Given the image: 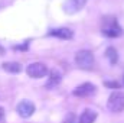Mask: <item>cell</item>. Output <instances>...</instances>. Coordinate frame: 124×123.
I'll return each instance as SVG.
<instances>
[{
	"label": "cell",
	"mask_w": 124,
	"mask_h": 123,
	"mask_svg": "<svg viewBox=\"0 0 124 123\" xmlns=\"http://www.w3.org/2000/svg\"><path fill=\"white\" fill-rule=\"evenodd\" d=\"M26 72L31 78H42L45 77L49 71H48V67L42 62H32L28 65L26 68Z\"/></svg>",
	"instance_id": "obj_4"
},
{
	"label": "cell",
	"mask_w": 124,
	"mask_h": 123,
	"mask_svg": "<svg viewBox=\"0 0 124 123\" xmlns=\"http://www.w3.org/2000/svg\"><path fill=\"white\" fill-rule=\"evenodd\" d=\"M107 107L111 113H121L124 110V93L113 91L107 100Z\"/></svg>",
	"instance_id": "obj_2"
},
{
	"label": "cell",
	"mask_w": 124,
	"mask_h": 123,
	"mask_svg": "<svg viewBox=\"0 0 124 123\" xmlns=\"http://www.w3.org/2000/svg\"><path fill=\"white\" fill-rule=\"evenodd\" d=\"M123 84H124V77H123Z\"/></svg>",
	"instance_id": "obj_16"
},
{
	"label": "cell",
	"mask_w": 124,
	"mask_h": 123,
	"mask_svg": "<svg viewBox=\"0 0 124 123\" xmlns=\"http://www.w3.org/2000/svg\"><path fill=\"white\" fill-rule=\"evenodd\" d=\"M95 90H97V87L94 84H91V83H82V84H79L72 91V94L77 96V97H90V96H93L95 93Z\"/></svg>",
	"instance_id": "obj_7"
},
{
	"label": "cell",
	"mask_w": 124,
	"mask_h": 123,
	"mask_svg": "<svg viewBox=\"0 0 124 123\" xmlns=\"http://www.w3.org/2000/svg\"><path fill=\"white\" fill-rule=\"evenodd\" d=\"M75 62L79 68L82 70H93L94 67V55L91 51H87V49H82V51H78L77 55H75Z\"/></svg>",
	"instance_id": "obj_3"
},
{
	"label": "cell",
	"mask_w": 124,
	"mask_h": 123,
	"mask_svg": "<svg viewBox=\"0 0 124 123\" xmlns=\"http://www.w3.org/2000/svg\"><path fill=\"white\" fill-rule=\"evenodd\" d=\"M61 77H62V74L59 72V71H56V70L51 71V74H49V78H48V81H46L45 87H46V88H54L55 86H58V84H59V81H61Z\"/></svg>",
	"instance_id": "obj_9"
},
{
	"label": "cell",
	"mask_w": 124,
	"mask_h": 123,
	"mask_svg": "<svg viewBox=\"0 0 124 123\" xmlns=\"http://www.w3.org/2000/svg\"><path fill=\"white\" fill-rule=\"evenodd\" d=\"M88 0H65L63 3V10L68 15H74L78 13L79 10H82V7L87 4Z\"/></svg>",
	"instance_id": "obj_6"
},
{
	"label": "cell",
	"mask_w": 124,
	"mask_h": 123,
	"mask_svg": "<svg viewBox=\"0 0 124 123\" xmlns=\"http://www.w3.org/2000/svg\"><path fill=\"white\" fill-rule=\"evenodd\" d=\"M49 36H55V38H59V39H72L74 38V32L68 28H58V29H52V31L48 33Z\"/></svg>",
	"instance_id": "obj_8"
},
{
	"label": "cell",
	"mask_w": 124,
	"mask_h": 123,
	"mask_svg": "<svg viewBox=\"0 0 124 123\" xmlns=\"http://www.w3.org/2000/svg\"><path fill=\"white\" fill-rule=\"evenodd\" d=\"M95 119H97V113L91 109H85L78 120H79V123H94Z\"/></svg>",
	"instance_id": "obj_10"
},
{
	"label": "cell",
	"mask_w": 124,
	"mask_h": 123,
	"mask_svg": "<svg viewBox=\"0 0 124 123\" xmlns=\"http://www.w3.org/2000/svg\"><path fill=\"white\" fill-rule=\"evenodd\" d=\"M63 123H79V120H77V117H75V114H72V113H69L66 117H65V120Z\"/></svg>",
	"instance_id": "obj_13"
},
{
	"label": "cell",
	"mask_w": 124,
	"mask_h": 123,
	"mask_svg": "<svg viewBox=\"0 0 124 123\" xmlns=\"http://www.w3.org/2000/svg\"><path fill=\"white\" fill-rule=\"evenodd\" d=\"M101 32L107 38H118V36L123 35V29L118 25V22H117L116 18H104Z\"/></svg>",
	"instance_id": "obj_1"
},
{
	"label": "cell",
	"mask_w": 124,
	"mask_h": 123,
	"mask_svg": "<svg viewBox=\"0 0 124 123\" xmlns=\"http://www.w3.org/2000/svg\"><path fill=\"white\" fill-rule=\"evenodd\" d=\"M16 110H17V113H19V116H20V117L28 119V117H31L32 114L35 113L36 107H35V104L32 103L31 100H22V101L17 104Z\"/></svg>",
	"instance_id": "obj_5"
},
{
	"label": "cell",
	"mask_w": 124,
	"mask_h": 123,
	"mask_svg": "<svg viewBox=\"0 0 124 123\" xmlns=\"http://www.w3.org/2000/svg\"><path fill=\"white\" fill-rule=\"evenodd\" d=\"M3 117H4V109H3V107H0V122L3 120Z\"/></svg>",
	"instance_id": "obj_15"
},
{
	"label": "cell",
	"mask_w": 124,
	"mask_h": 123,
	"mask_svg": "<svg viewBox=\"0 0 124 123\" xmlns=\"http://www.w3.org/2000/svg\"><path fill=\"white\" fill-rule=\"evenodd\" d=\"M1 68H3L4 71L10 72V74H19V72L22 71V65H20L19 62H4V64L1 65Z\"/></svg>",
	"instance_id": "obj_11"
},
{
	"label": "cell",
	"mask_w": 124,
	"mask_h": 123,
	"mask_svg": "<svg viewBox=\"0 0 124 123\" xmlns=\"http://www.w3.org/2000/svg\"><path fill=\"white\" fill-rule=\"evenodd\" d=\"M105 55H107V58L110 60V62L114 65L117 60H118V54H117V49L114 48V46H108L107 48V51H105Z\"/></svg>",
	"instance_id": "obj_12"
},
{
	"label": "cell",
	"mask_w": 124,
	"mask_h": 123,
	"mask_svg": "<svg viewBox=\"0 0 124 123\" xmlns=\"http://www.w3.org/2000/svg\"><path fill=\"white\" fill-rule=\"evenodd\" d=\"M104 84H105L107 87H114V88H118V84H117V83H108V81H105Z\"/></svg>",
	"instance_id": "obj_14"
}]
</instances>
